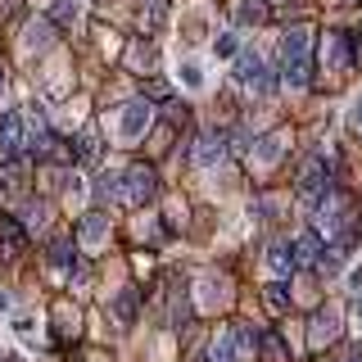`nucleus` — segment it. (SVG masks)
<instances>
[{"label": "nucleus", "mask_w": 362, "mask_h": 362, "mask_svg": "<svg viewBox=\"0 0 362 362\" xmlns=\"http://www.w3.org/2000/svg\"><path fill=\"white\" fill-rule=\"evenodd\" d=\"M294 190H299V199H303V204H313V209H317V204H326V199L335 195L331 173H326V163H322V158H308V163H303L299 186H294Z\"/></svg>", "instance_id": "f257e3e1"}, {"label": "nucleus", "mask_w": 362, "mask_h": 362, "mask_svg": "<svg viewBox=\"0 0 362 362\" xmlns=\"http://www.w3.org/2000/svg\"><path fill=\"white\" fill-rule=\"evenodd\" d=\"M235 82L240 86H249L254 90V95H272V90H276V77L267 73V64L258 59V54H235Z\"/></svg>", "instance_id": "f03ea898"}, {"label": "nucleus", "mask_w": 362, "mask_h": 362, "mask_svg": "<svg viewBox=\"0 0 362 362\" xmlns=\"http://www.w3.org/2000/svg\"><path fill=\"white\" fill-rule=\"evenodd\" d=\"M28 150H32L28 118H23V113H5V118H0V154H5V158H23Z\"/></svg>", "instance_id": "7ed1b4c3"}, {"label": "nucleus", "mask_w": 362, "mask_h": 362, "mask_svg": "<svg viewBox=\"0 0 362 362\" xmlns=\"http://www.w3.org/2000/svg\"><path fill=\"white\" fill-rule=\"evenodd\" d=\"M150 122H154V105L150 100H127L118 113V136L122 141H141L145 132H150Z\"/></svg>", "instance_id": "20e7f679"}, {"label": "nucleus", "mask_w": 362, "mask_h": 362, "mask_svg": "<svg viewBox=\"0 0 362 362\" xmlns=\"http://www.w3.org/2000/svg\"><path fill=\"white\" fill-rule=\"evenodd\" d=\"M322 68H326V73H349V68H354V45H349V37L326 32V41H322Z\"/></svg>", "instance_id": "39448f33"}, {"label": "nucleus", "mask_w": 362, "mask_h": 362, "mask_svg": "<svg viewBox=\"0 0 362 362\" xmlns=\"http://www.w3.org/2000/svg\"><path fill=\"white\" fill-rule=\"evenodd\" d=\"M122 177H127V204H145V199H154V195H158V177H154V168L132 163Z\"/></svg>", "instance_id": "423d86ee"}, {"label": "nucleus", "mask_w": 362, "mask_h": 362, "mask_svg": "<svg viewBox=\"0 0 362 362\" xmlns=\"http://www.w3.org/2000/svg\"><path fill=\"white\" fill-rule=\"evenodd\" d=\"M54 45V18H32L23 28V54H45Z\"/></svg>", "instance_id": "0eeeda50"}, {"label": "nucleus", "mask_w": 362, "mask_h": 362, "mask_svg": "<svg viewBox=\"0 0 362 362\" xmlns=\"http://www.w3.org/2000/svg\"><path fill=\"white\" fill-rule=\"evenodd\" d=\"M294 59H313V32L303 23L281 37V64H294Z\"/></svg>", "instance_id": "6e6552de"}, {"label": "nucleus", "mask_w": 362, "mask_h": 362, "mask_svg": "<svg viewBox=\"0 0 362 362\" xmlns=\"http://www.w3.org/2000/svg\"><path fill=\"white\" fill-rule=\"evenodd\" d=\"M109 226H113L109 213H86L82 226H77V245H82V249H100L109 240Z\"/></svg>", "instance_id": "1a4fd4ad"}, {"label": "nucleus", "mask_w": 362, "mask_h": 362, "mask_svg": "<svg viewBox=\"0 0 362 362\" xmlns=\"http://www.w3.org/2000/svg\"><path fill=\"white\" fill-rule=\"evenodd\" d=\"M190 158H195L199 168H218L222 158H226V136L222 132H204L199 141H195V154H190Z\"/></svg>", "instance_id": "9d476101"}, {"label": "nucleus", "mask_w": 362, "mask_h": 362, "mask_svg": "<svg viewBox=\"0 0 362 362\" xmlns=\"http://www.w3.org/2000/svg\"><path fill=\"white\" fill-rule=\"evenodd\" d=\"M23 249H28V231L18 226V218L0 213V254H5V258H18Z\"/></svg>", "instance_id": "9b49d317"}, {"label": "nucleus", "mask_w": 362, "mask_h": 362, "mask_svg": "<svg viewBox=\"0 0 362 362\" xmlns=\"http://www.w3.org/2000/svg\"><path fill=\"white\" fill-rule=\"evenodd\" d=\"M339 335V313L335 308H326V313H317L313 317V331H308V339H313V349H322V344H331V339Z\"/></svg>", "instance_id": "f8f14e48"}, {"label": "nucleus", "mask_w": 362, "mask_h": 362, "mask_svg": "<svg viewBox=\"0 0 362 362\" xmlns=\"http://www.w3.org/2000/svg\"><path fill=\"white\" fill-rule=\"evenodd\" d=\"M322 254H326V249H322V235H317V231L294 235V263H299V267H317Z\"/></svg>", "instance_id": "ddd939ff"}, {"label": "nucleus", "mask_w": 362, "mask_h": 362, "mask_svg": "<svg viewBox=\"0 0 362 362\" xmlns=\"http://www.w3.org/2000/svg\"><path fill=\"white\" fill-rule=\"evenodd\" d=\"M281 150H286V136H281V132H272V136H263V141H254V145H249V158H254V163H276V158H281Z\"/></svg>", "instance_id": "4468645a"}, {"label": "nucleus", "mask_w": 362, "mask_h": 362, "mask_svg": "<svg viewBox=\"0 0 362 362\" xmlns=\"http://www.w3.org/2000/svg\"><path fill=\"white\" fill-rule=\"evenodd\" d=\"M95 195H100V199H122V204H127V177H122L118 168L100 173V177H95Z\"/></svg>", "instance_id": "2eb2a0df"}, {"label": "nucleus", "mask_w": 362, "mask_h": 362, "mask_svg": "<svg viewBox=\"0 0 362 362\" xmlns=\"http://www.w3.org/2000/svg\"><path fill=\"white\" fill-rule=\"evenodd\" d=\"M231 344H235V362H254L258 331H254V326H231Z\"/></svg>", "instance_id": "dca6fc26"}, {"label": "nucleus", "mask_w": 362, "mask_h": 362, "mask_svg": "<svg viewBox=\"0 0 362 362\" xmlns=\"http://www.w3.org/2000/svg\"><path fill=\"white\" fill-rule=\"evenodd\" d=\"M294 267H299V263H294V245H272L267 249V272H272V276H290V272Z\"/></svg>", "instance_id": "f3484780"}, {"label": "nucleus", "mask_w": 362, "mask_h": 362, "mask_svg": "<svg viewBox=\"0 0 362 362\" xmlns=\"http://www.w3.org/2000/svg\"><path fill=\"white\" fill-rule=\"evenodd\" d=\"M231 18L245 23V28H249V23H267V0H235Z\"/></svg>", "instance_id": "a211bd4d"}, {"label": "nucleus", "mask_w": 362, "mask_h": 362, "mask_svg": "<svg viewBox=\"0 0 362 362\" xmlns=\"http://www.w3.org/2000/svg\"><path fill=\"white\" fill-rule=\"evenodd\" d=\"M95 158H100V132L86 127L77 136V145H73V163H95Z\"/></svg>", "instance_id": "6ab92c4d"}, {"label": "nucleus", "mask_w": 362, "mask_h": 362, "mask_svg": "<svg viewBox=\"0 0 362 362\" xmlns=\"http://www.w3.org/2000/svg\"><path fill=\"white\" fill-rule=\"evenodd\" d=\"M50 267H59V272H73L77 267V249L68 235H59V240H50Z\"/></svg>", "instance_id": "aec40b11"}, {"label": "nucleus", "mask_w": 362, "mask_h": 362, "mask_svg": "<svg viewBox=\"0 0 362 362\" xmlns=\"http://www.w3.org/2000/svg\"><path fill=\"white\" fill-rule=\"evenodd\" d=\"M0 190H5V195H18L23 190V158H5V168H0Z\"/></svg>", "instance_id": "412c9836"}, {"label": "nucleus", "mask_w": 362, "mask_h": 362, "mask_svg": "<svg viewBox=\"0 0 362 362\" xmlns=\"http://www.w3.org/2000/svg\"><path fill=\"white\" fill-rule=\"evenodd\" d=\"M209 362H235V344H231V331L226 335H218L209 344Z\"/></svg>", "instance_id": "4be33fe9"}, {"label": "nucleus", "mask_w": 362, "mask_h": 362, "mask_svg": "<svg viewBox=\"0 0 362 362\" xmlns=\"http://www.w3.org/2000/svg\"><path fill=\"white\" fill-rule=\"evenodd\" d=\"M267 308H272V313H286V308H290V290H286V281H272V286H267Z\"/></svg>", "instance_id": "5701e85b"}, {"label": "nucleus", "mask_w": 362, "mask_h": 362, "mask_svg": "<svg viewBox=\"0 0 362 362\" xmlns=\"http://www.w3.org/2000/svg\"><path fill=\"white\" fill-rule=\"evenodd\" d=\"M136 299H141L136 290H122V294H118V303H113V313H118L122 322H136Z\"/></svg>", "instance_id": "b1692460"}, {"label": "nucleus", "mask_w": 362, "mask_h": 362, "mask_svg": "<svg viewBox=\"0 0 362 362\" xmlns=\"http://www.w3.org/2000/svg\"><path fill=\"white\" fill-rule=\"evenodd\" d=\"M213 50H218L222 59H231V54H240V37H235V32H222V37L213 41Z\"/></svg>", "instance_id": "393cba45"}, {"label": "nucleus", "mask_w": 362, "mask_h": 362, "mask_svg": "<svg viewBox=\"0 0 362 362\" xmlns=\"http://www.w3.org/2000/svg\"><path fill=\"white\" fill-rule=\"evenodd\" d=\"M181 82H186V86H204V68L195 59H186V64H181Z\"/></svg>", "instance_id": "a878e982"}, {"label": "nucleus", "mask_w": 362, "mask_h": 362, "mask_svg": "<svg viewBox=\"0 0 362 362\" xmlns=\"http://www.w3.org/2000/svg\"><path fill=\"white\" fill-rule=\"evenodd\" d=\"M77 18V0H59L54 5V23H73Z\"/></svg>", "instance_id": "bb28decb"}, {"label": "nucleus", "mask_w": 362, "mask_h": 362, "mask_svg": "<svg viewBox=\"0 0 362 362\" xmlns=\"http://www.w3.org/2000/svg\"><path fill=\"white\" fill-rule=\"evenodd\" d=\"M45 222V204H32L28 209V226H41Z\"/></svg>", "instance_id": "cd10ccee"}, {"label": "nucleus", "mask_w": 362, "mask_h": 362, "mask_svg": "<svg viewBox=\"0 0 362 362\" xmlns=\"http://www.w3.org/2000/svg\"><path fill=\"white\" fill-rule=\"evenodd\" d=\"M349 294H354V303L362 299V272H354V276H349Z\"/></svg>", "instance_id": "c85d7f7f"}, {"label": "nucleus", "mask_w": 362, "mask_h": 362, "mask_svg": "<svg viewBox=\"0 0 362 362\" xmlns=\"http://www.w3.org/2000/svg\"><path fill=\"white\" fill-rule=\"evenodd\" d=\"M339 362H362V344H354V349H344V358Z\"/></svg>", "instance_id": "c756f323"}, {"label": "nucleus", "mask_w": 362, "mask_h": 362, "mask_svg": "<svg viewBox=\"0 0 362 362\" xmlns=\"http://www.w3.org/2000/svg\"><path fill=\"white\" fill-rule=\"evenodd\" d=\"M349 122H354V132H362V100L354 105V113H349Z\"/></svg>", "instance_id": "7c9ffc66"}, {"label": "nucleus", "mask_w": 362, "mask_h": 362, "mask_svg": "<svg viewBox=\"0 0 362 362\" xmlns=\"http://www.w3.org/2000/svg\"><path fill=\"white\" fill-rule=\"evenodd\" d=\"M9 308H14V299H9V294L0 290V313H9Z\"/></svg>", "instance_id": "2f4dec72"}, {"label": "nucleus", "mask_w": 362, "mask_h": 362, "mask_svg": "<svg viewBox=\"0 0 362 362\" xmlns=\"http://www.w3.org/2000/svg\"><path fill=\"white\" fill-rule=\"evenodd\" d=\"M354 322H358V326H362V299H358V303H354Z\"/></svg>", "instance_id": "473e14b6"}, {"label": "nucleus", "mask_w": 362, "mask_h": 362, "mask_svg": "<svg viewBox=\"0 0 362 362\" xmlns=\"http://www.w3.org/2000/svg\"><path fill=\"white\" fill-rule=\"evenodd\" d=\"M0 95H5V68H0Z\"/></svg>", "instance_id": "72a5a7b5"}]
</instances>
